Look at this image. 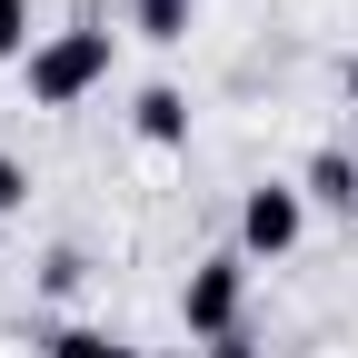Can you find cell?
<instances>
[{
	"mask_svg": "<svg viewBox=\"0 0 358 358\" xmlns=\"http://www.w3.org/2000/svg\"><path fill=\"white\" fill-rule=\"evenodd\" d=\"M40 40H30V0H0V60H30Z\"/></svg>",
	"mask_w": 358,
	"mask_h": 358,
	"instance_id": "9c48e42d",
	"label": "cell"
},
{
	"mask_svg": "<svg viewBox=\"0 0 358 358\" xmlns=\"http://www.w3.org/2000/svg\"><path fill=\"white\" fill-rule=\"evenodd\" d=\"M299 189L319 199V209H358V159H348V150H308Z\"/></svg>",
	"mask_w": 358,
	"mask_h": 358,
	"instance_id": "5b68a950",
	"label": "cell"
},
{
	"mask_svg": "<svg viewBox=\"0 0 358 358\" xmlns=\"http://www.w3.org/2000/svg\"><path fill=\"white\" fill-rule=\"evenodd\" d=\"M40 358H140V348L110 338V329H50V338H40Z\"/></svg>",
	"mask_w": 358,
	"mask_h": 358,
	"instance_id": "52a82bcc",
	"label": "cell"
},
{
	"mask_svg": "<svg viewBox=\"0 0 358 358\" xmlns=\"http://www.w3.org/2000/svg\"><path fill=\"white\" fill-rule=\"evenodd\" d=\"M110 50H120V40L100 30V10H80L70 30H50V40L20 60V80H30V100H40V110H70V100H90V90L110 80Z\"/></svg>",
	"mask_w": 358,
	"mask_h": 358,
	"instance_id": "6da1fadb",
	"label": "cell"
},
{
	"mask_svg": "<svg viewBox=\"0 0 358 358\" xmlns=\"http://www.w3.org/2000/svg\"><path fill=\"white\" fill-rule=\"evenodd\" d=\"M239 308H249V259L239 249H209L189 279H179V319H189V338H239Z\"/></svg>",
	"mask_w": 358,
	"mask_h": 358,
	"instance_id": "7a4b0ae2",
	"label": "cell"
},
{
	"mask_svg": "<svg viewBox=\"0 0 358 358\" xmlns=\"http://www.w3.org/2000/svg\"><path fill=\"white\" fill-rule=\"evenodd\" d=\"M20 209H30V169L0 150V219H20Z\"/></svg>",
	"mask_w": 358,
	"mask_h": 358,
	"instance_id": "30bf717a",
	"label": "cell"
},
{
	"mask_svg": "<svg viewBox=\"0 0 358 358\" xmlns=\"http://www.w3.org/2000/svg\"><path fill=\"white\" fill-rule=\"evenodd\" d=\"M189 20H199V0H129V30L159 40V50H169V40H189Z\"/></svg>",
	"mask_w": 358,
	"mask_h": 358,
	"instance_id": "8992f818",
	"label": "cell"
},
{
	"mask_svg": "<svg viewBox=\"0 0 358 358\" xmlns=\"http://www.w3.org/2000/svg\"><path fill=\"white\" fill-rule=\"evenodd\" d=\"M308 239V189L299 179H259L239 199V259H289Z\"/></svg>",
	"mask_w": 358,
	"mask_h": 358,
	"instance_id": "3957f363",
	"label": "cell"
},
{
	"mask_svg": "<svg viewBox=\"0 0 358 358\" xmlns=\"http://www.w3.org/2000/svg\"><path fill=\"white\" fill-rule=\"evenodd\" d=\"M40 289H50V299H80V289H90V249H70V239H60L50 259H40Z\"/></svg>",
	"mask_w": 358,
	"mask_h": 358,
	"instance_id": "ba28073f",
	"label": "cell"
},
{
	"mask_svg": "<svg viewBox=\"0 0 358 358\" xmlns=\"http://www.w3.org/2000/svg\"><path fill=\"white\" fill-rule=\"evenodd\" d=\"M129 129H140L150 150H189V90H169V80H150L140 100H129Z\"/></svg>",
	"mask_w": 358,
	"mask_h": 358,
	"instance_id": "277c9868",
	"label": "cell"
},
{
	"mask_svg": "<svg viewBox=\"0 0 358 358\" xmlns=\"http://www.w3.org/2000/svg\"><path fill=\"white\" fill-rule=\"evenodd\" d=\"M199 358H268V348H259V338L239 329V338H219V348H199Z\"/></svg>",
	"mask_w": 358,
	"mask_h": 358,
	"instance_id": "8fae6325",
	"label": "cell"
},
{
	"mask_svg": "<svg viewBox=\"0 0 358 358\" xmlns=\"http://www.w3.org/2000/svg\"><path fill=\"white\" fill-rule=\"evenodd\" d=\"M338 90H348V110H358V50H348V70H338Z\"/></svg>",
	"mask_w": 358,
	"mask_h": 358,
	"instance_id": "7c38bea8",
	"label": "cell"
}]
</instances>
